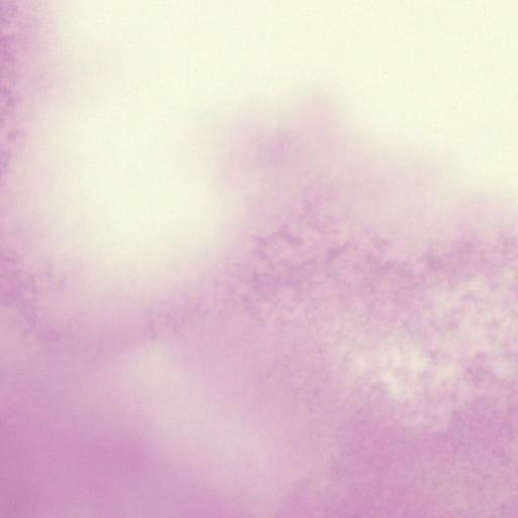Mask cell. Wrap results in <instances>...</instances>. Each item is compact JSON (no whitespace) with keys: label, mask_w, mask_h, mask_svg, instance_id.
<instances>
[]
</instances>
